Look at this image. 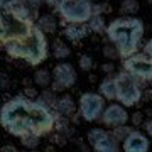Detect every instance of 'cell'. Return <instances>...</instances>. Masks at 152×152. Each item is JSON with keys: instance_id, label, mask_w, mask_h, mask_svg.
<instances>
[{"instance_id": "obj_3", "label": "cell", "mask_w": 152, "mask_h": 152, "mask_svg": "<svg viewBox=\"0 0 152 152\" xmlns=\"http://www.w3.org/2000/svg\"><path fill=\"white\" fill-rule=\"evenodd\" d=\"M2 48L12 59H22L31 66H39L41 63L48 59L49 46L46 32L36 24V27L19 41L2 44Z\"/></svg>"}, {"instance_id": "obj_32", "label": "cell", "mask_w": 152, "mask_h": 152, "mask_svg": "<svg viewBox=\"0 0 152 152\" xmlns=\"http://www.w3.org/2000/svg\"><path fill=\"white\" fill-rule=\"evenodd\" d=\"M102 71L107 73V75H110V73H113L115 71V66L112 64V63H105V64H102Z\"/></svg>"}, {"instance_id": "obj_25", "label": "cell", "mask_w": 152, "mask_h": 152, "mask_svg": "<svg viewBox=\"0 0 152 152\" xmlns=\"http://www.w3.org/2000/svg\"><path fill=\"white\" fill-rule=\"evenodd\" d=\"M39 135H34V134H29V135H24L20 137V144L24 147H27V149H36L39 145Z\"/></svg>"}, {"instance_id": "obj_10", "label": "cell", "mask_w": 152, "mask_h": 152, "mask_svg": "<svg viewBox=\"0 0 152 152\" xmlns=\"http://www.w3.org/2000/svg\"><path fill=\"white\" fill-rule=\"evenodd\" d=\"M127 107H124L122 103H112L103 110L102 113V124L105 127H118V125H125L129 122V113H127Z\"/></svg>"}, {"instance_id": "obj_33", "label": "cell", "mask_w": 152, "mask_h": 152, "mask_svg": "<svg viewBox=\"0 0 152 152\" xmlns=\"http://www.w3.org/2000/svg\"><path fill=\"white\" fill-rule=\"evenodd\" d=\"M144 54H147V56L152 58V39H149V41L144 44Z\"/></svg>"}, {"instance_id": "obj_31", "label": "cell", "mask_w": 152, "mask_h": 152, "mask_svg": "<svg viewBox=\"0 0 152 152\" xmlns=\"http://www.w3.org/2000/svg\"><path fill=\"white\" fill-rule=\"evenodd\" d=\"M142 127H144V130L147 132V135L152 139V117H151L149 120H145V122L142 124Z\"/></svg>"}, {"instance_id": "obj_21", "label": "cell", "mask_w": 152, "mask_h": 152, "mask_svg": "<svg viewBox=\"0 0 152 152\" xmlns=\"http://www.w3.org/2000/svg\"><path fill=\"white\" fill-rule=\"evenodd\" d=\"M37 100H41L42 103H46L48 107H51V108H54L56 102H58V98H56V91L53 90V88H51V90H49V88H44V91L37 96Z\"/></svg>"}, {"instance_id": "obj_7", "label": "cell", "mask_w": 152, "mask_h": 152, "mask_svg": "<svg viewBox=\"0 0 152 152\" xmlns=\"http://www.w3.org/2000/svg\"><path fill=\"white\" fill-rule=\"evenodd\" d=\"M105 110V98L100 93L86 91L80 96V117L86 122H96Z\"/></svg>"}, {"instance_id": "obj_14", "label": "cell", "mask_w": 152, "mask_h": 152, "mask_svg": "<svg viewBox=\"0 0 152 152\" xmlns=\"http://www.w3.org/2000/svg\"><path fill=\"white\" fill-rule=\"evenodd\" d=\"M54 110L58 112L59 115H66V117H71V115L76 112V105H75V100L71 95H64V96H59L58 102H56V107Z\"/></svg>"}, {"instance_id": "obj_11", "label": "cell", "mask_w": 152, "mask_h": 152, "mask_svg": "<svg viewBox=\"0 0 152 152\" xmlns=\"http://www.w3.org/2000/svg\"><path fill=\"white\" fill-rule=\"evenodd\" d=\"M122 149L125 152H147L151 149V142L147 140V137L142 132L132 130L122 142Z\"/></svg>"}, {"instance_id": "obj_16", "label": "cell", "mask_w": 152, "mask_h": 152, "mask_svg": "<svg viewBox=\"0 0 152 152\" xmlns=\"http://www.w3.org/2000/svg\"><path fill=\"white\" fill-rule=\"evenodd\" d=\"M32 81L36 83L39 88H49L53 85V83H51L53 81V76H51V73H49L48 69H37L32 76Z\"/></svg>"}, {"instance_id": "obj_20", "label": "cell", "mask_w": 152, "mask_h": 152, "mask_svg": "<svg viewBox=\"0 0 152 152\" xmlns=\"http://www.w3.org/2000/svg\"><path fill=\"white\" fill-rule=\"evenodd\" d=\"M37 26L46 34H53L56 31V20H54V17H51V15H42L37 20Z\"/></svg>"}, {"instance_id": "obj_4", "label": "cell", "mask_w": 152, "mask_h": 152, "mask_svg": "<svg viewBox=\"0 0 152 152\" xmlns=\"http://www.w3.org/2000/svg\"><path fill=\"white\" fill-rule=\"evenodd\" d=\"M34 27H36V22L32 17H20L12 10H2L0 42L7 44L12 41H19V39L26 37Z\"/></svg>"}, {"instance_id": "obj_12", "label": "cell", "mask_w": 152, "mask_h": 152, "mask_svg": "<svg viewBox=\"0 0 152 152\" xmlns=\"http://www.w3.org/2000/svg\"><path fill=\"white\" fill-rule=\"evenodd\" d=\"M90 32H91V29H90V26H88V22H86V24H66V26H63V32L61 34L66 39L76 42V41L85 39Z\"/></svg>"}, {"instance_id": "obj_15", "label": "cell", "mask_w": 152, "mask_h": 152, "mask_svg": "<svg viewBox=\"0 0 152 152\" xmlns=\"http://www.w3.org/2000/svg\"><path fill=\"white\" fill-rule=\"evenodd\" d=\"M100 95H103L105 100H117V85H115V78L107 76L105 80H102L100 86H98Z\"/></svg>"}, {"instance_id": "obj_36", "label": "cell", "mask_w": 152, "mask_h": 152, "mask_svg": "<svg viewBox=\"0 0 152 152\" xmlns=\"http://www.w3.org/2000/svg\"><path fill=\"white\" fill-rule=\"evenodd\" d=\"M44 2H46L48 5H51V7H53V5H56V7H58V4H59L61 0H44Z\"/></svg>"}, {"instance_id": "obj_2", "label": "cell", "mask_w": 152, "mask_h": 152, "mask_svg": "<svg viewBox=\"0 0 152 152\" xmlns=\"http://www.w3.org/2000/svg\"><path fill=\"white\" fill-rule=\"evenodd\" d=\"M107 37L118 49L122 59L135 54L144 37V22L137 17L125 15L112 20L107 26Z\"/></svg>"}, {"instance_id": "obj_6", "label": "cell", "mask_w": 152, "mask_h": 152, "mask_svg": "<svg viewBox=\"0 0 152 152\" xmlns=\"http://www.w3.org/2000/svg\"><path fill=\"white\" fill-rule=\"evenodd\" d=\"M61 26L66 24H86L93 17L91 0H61L58 4Z\"/></svg>"}, {"instance_id": "obj_23", "label": "cell", "mask_w": 152, "mask_h": 152, "mask_svg": "<svg viewBox=\"0 0 152 152\" xmlns=\"http://www.w3.org/2000/svg\"><path fill=\"white\" fill-rule=\"evenodd\" d=\"M130 132H132V129L130 127H125V125H118V127H113L112 129V134H113V137L118 142H124Z\"/></svg>"}, {"instance_id": "obj_24", "label": "cell", "mask_w": 152, "mask_h": 152, "mask_svg": "<svg viewBox=\"0 0 152 152\" xmlns=\"http://www.w3.org/2000/svg\"><path fill=\"white\" fill-rule=\"evenodd\" d=\"M108 132L105 130V129H91V130H88V142H90V145L93 144H96L100 139H103Z\"/></svg>"}, {"instance_id": "obj_34", "label": "cell", "mask_w": 152, "mask_h": 152, "mask_svg": "<svg viewBox=\"0 0 152 152\" xmlns=\"http://www.w3.org/2000/svg\"><path fill=\"white\" fill-rule=\"evenodd\" d=\"M26 2H27L29 5L32 7V9H39V7H41V4H42L44 0H26Z\"/></svg>"}, {"instance_id": "obj_26", "label": "cell", "mask_w": 152, "mask_h": 152, "mask_svg": "<svg viewBox=\"0 0 152 152\" xmlns=\"http://www.w3.org/2000/svg\"><path fill=\"white\" fill-rule=\"evenodd\" d=\"M93 68H95V61H93L91 56H88V54L80 56V69L88 73V71H91Z\"/></svg>"}, {"instance_id": "obj_13", "label": "cell", "mask_w": 152, "mask_h": 152, "mask_svg": "<svg viewBox=\"0 0 152 152\" xmlns=\"http://www.w3.org/2000/svg\"><path fill=\"white\" fill-rule=\"evenodd\" d=\"M91 147H93V151H96V152H117V151H120V142L113 137L112 132H108L103 139H100Z\"/></svg>"}, {"instance_id": "obj_1", "label": "cell", "mask_w": 152, "mask_h": 152, "mask_svg": "<svg viewBox=\"0 0 152 152\" xmlns=\"http://www.w3.org/2000/svg\"><path fill=\"white\" fill-rule=\"evenodd\" d=\"M58 112L48 107L41 100H34L26 95L7 100L0 110V124L10 135L24 137L29 134L44 137L54 130Z\"/></svg>"}, {"instance_id": "obj_8", "label": "cell", "mask_w": 152, "mask_h": 152, "mask_svg": "<svg viewBox=\"0 0 152 152\" xmlns=\"http://www.w3.org/2000/svg\"><path fill=\"white\" fill-rule=\"evenodd\" d=\"M124 69L140 81H152V58L147 54H132L124 59Z\"/></svg>"}, {"instance_id": "obj_9", "label": "cell", "mask_w": 152, "mask_h": 152, "mask_svg": "<svg viewBox=\"0 0 152 152\" xmlns=\"http://www.w3.org/2000/svg\"><path fill=\"white\" fill-rule=\"evenodd\" d=\"M76 80H78L76 71L69 63H58L53 69V86L51 88L56 93L64 91L66 88L75 86Z\"/></svg>"}, {"instance_id": "obj_39", "label": "cell", "mask_w": 152, "mask_h": 152, "mask_svg": "<svg viewBox=\"0 0 152 152\" xmlns=\"http://www.w3.org/2000/svg\"><path fill=\"white\" fill-rule=\"evenodd\" d=\"M145 113H147V115H149V117H152V110H147Z\"/></svg>"}, {"instance_id": "obj_38", "label": "cell", "mask_w": 152, "mask_h": 152, "mask_svg": "<svg viewBox=\"0 0 152 152\" xmlns=\"http://www.w3.org/2000/svg\"><path fill=\"white\" fill-rule=\"evenodd\" d=\"M144 98H147V100L152 98V90H145V91H144Z\"/></svg>"}, {"instance_id": "obj_28", "label": "cell", "mask_w": 152, "mask_h": 152, "mask_svg": "<svg viewBox=\"0 0 152 152\" xmlns=\"http://www.w3.org/2000/svg\"><path fill=\"white\" fill-rule=\"evenodd\" d=\"M22 0H0V9L2 10H10L15 5H19Z\"/></svg>"}, {"instance_id": "obj_17", "label": "cell", "mask_w": 152, "mask_h": 152, "mask_svg": "<svg viewBox=\"0 0 152 152\" xmlns=\"http://www.w3.org/2000/svg\"><path fill=\"white\" fill-rule=\"evenodd\" d=\"M71 54V49L66 46V42L63 39H54L53 42V56L56 59H66Z\"/></svg>"}, {"instance_id": "obj_19", "label": "cell", "mask_w": 152, "mask_h": 152, "mask_svg": "<svg viewBox=\"0 0 152 152\" xmlns=\"http://www.w3.org/2000/svg\"><path fill=\"white\" fill-rule=\"evenodd\" d=\"M54 130L59 132V134H63V135L71 134V132H73V129H71V125H69V120H68V117H66V115H58V118H56V125H54Z\"/></svg>"}, {"instance_id": "obj_5", "label": "cell", "mask_w": 152, "mask_h": 152, "mask_svg": "<svg viewBox=\"0 0 152 152\" xmlns=\"http://www.w3.org/2000/svg\"><path fill=\"white\" fill-rule=\"evenodd\" d=\"M117 85V102L124 107H135L144 96V91L140 88V80H137L129 71L117 73L113 76Z\"/></svg>"}, {"instance_id": "obj_29", "label": "cell", "mask_w": 152, "mask_h": 152, "mask_svg": "<svg viewBox=\"0 0 152 152\" xmlns=\"http://www.w3.org/2000/svg\"><path fill=\"white\" fill-rule=\"evenodd\" d=\"M132 124H134V127H139V125L144 124V113L137 112V113L132 115Z\"/></svg>"}, {"instance_id": "obj_35", "label": "cell", "mask_w": 152, "mask_h": 152, "mask_svg": "<svg viewBox=\"0 0 152 152\" xmlns=\"http://www.w3.org/2000/svg\"><path fill=\"white\" fill-rule=\"evenodd\" d=\"M2 151H4V152H5V151L15 152V151H17V147H15V145H2Z\"/></svg>"}, {"instance_id": "obj_30", "label": "cell", "mask_w": 152, "mask_h": 152, "mask_svg": "<svg viewBox=\"0 0 152 152\" xmlns=\"http://www.w3.org/2000/svg\"><path fill=\"white\" fill-rule=\"evenodd\" d=\"M24 95H26V96H29V98H34V100L39 96L37 90H36L34 86H26V91H24Z\"/></svg>"}, {"instance_id": "obj_37", "label": "cell", "mask_w": 152, "mask_h": 152, "mask_svg": "<svg viewBox=\"0 0 152 152\" xmlns=\"http://www.w3.org/2000/svg\"><path fill=\"white\" fill-rule=\"evenodd\" d=\"M2 88H4V90L7 88V75L5 73H2Z\"/></svg>"}, {"instance_id": "obj_40", "label": "cell", "mask_w": 152, "mask_h": 152, "mask_svg": "<svg viewBox=\"0 0 152 152\" xmlns=\"http://www.w3.org/2000/svg\"><path fill=\"white\" fill-rule=\"evenodd\" d=\"M149 2H151V4H152V0H149Z\"/></svg>"}, {"instance_id": "obj_27", "label": "cell", "mask_w": 152, "mask_h": 152, "mask_svg": "<svg viewBox=\"0 0 152 152\" xmlns=\"http://www.w3.org/2000/svg\"><path fill=\"white\" fill-rule=\"evenodd\" d=\"M103 54H105V58L107 59H117V58H120V54H118V49H117V46H107L105 44L103 46Z\"/></svg>"}, {"instance_id": "obj_22", "label": "cell", "mask_w": 152, "mask_h": 152, "mask_svg": "<svg viewBox=\"0 0 152 152\" xmlns=\"http://www.w3.org/2000/svg\"><path fill=\"white\" fill-rule=\"evenodd\" d=\"M120 12L125 15H134L139 12V2L137 0H124L120 5Z\"/></svg>"}, {"instance_id": "obj_18", "label": "cell", "mask_w": 152, "mask_h": 152, "mask_svg": "<svg viewBox=\"0 0 152 152\" xmlns=\"http://www.w3.org/2000/svg\"><path fill=\"white\" fill-rule=\"evenodd\" d=\"M88 26L91 29V32H96V34L107 32V24H105L103 15H93L91 19L88 20Z\"/></svg>"}]
</instances>
